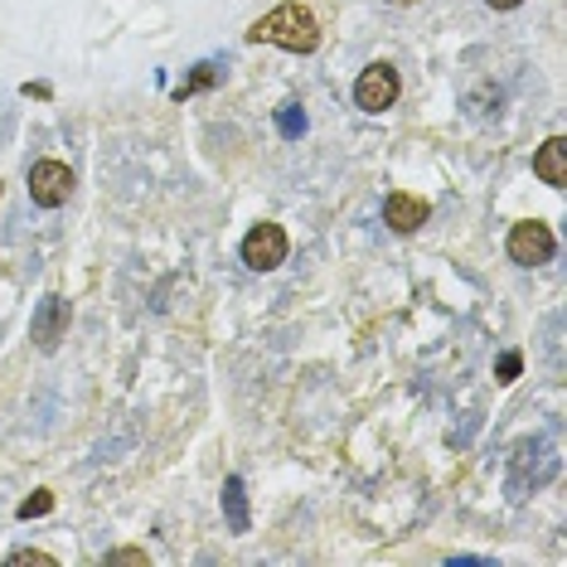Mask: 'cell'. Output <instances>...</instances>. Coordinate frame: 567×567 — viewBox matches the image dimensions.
<instances>
[{
  "mask_svg": "<svg viewBox=\"0 0 567 567\" xmlns=\"http://www.w3.org/2000/svg\"><path fill=\"white\" fill-rule=\"evenodd\" d=\"M519 364H524V359L514 354V350H509V354H499V379H505V383H509V379H519Z\"/></svg>",
  "mask_w": 567,
  "mask_h": 567,
  "instance_id": "15",
  "label": "cell"
},
{
  "mask_svg": "<svg viewBox=\"0 0 567 567\" xmlns=\"http://www.w3.org/2000/svg\"><path fill=\"white\" fill-rule=\"evenodd\" d=\"M398 93H403V83H398V69L393 63H369L364 73H359V83H354V102L364 112H389Z\"/></svg>",
  "mask_w": 567,
  "mask_h": 567,
  "instance_id": "2",
  "label": "cell"
},
{
  "mask_svg": "<svg viewBox=\"0 0 567 567\" xmlns=\"http://www.w3.org/2000/svg\"><path fill=\"white\" fill-rule=\"evenodd\" d=\"M534 175L544 179V185H553V189L567 185V141L563 136H548L544 146L534 151Z\"/></svg>",
  "mask_w": 567,
  "mask_h": 567,
  "instance_id": "8",
  "label": "cell"
},
{
  "mask_svg": "<svg viewBox=\"0 0 567 567\" xmlns=\"http://www.w3.org/2000/svg\"><path fill=\"white\" fill-rule=\"evenodd\" d=\"M509 257L519 267H544V262H553V252H558V243H553V234H548V224H538V218H528V224H514L509 228Z\"/></svg>",
  "mask_w": 567,
  "mask_h": 567,
  "instance_id": "4",
  "label": "cell"
},
{
  "mask_svg": "<svg viewBox=\"0 0 567 567\" xmlns=\"http://www.w3.org/2000/svg\"><path fill=\"white\" fill-rule=\"evenodd\" d=\"M248 40H252V44H277V49H287V54H316L320 24H316V16H311L306 6L287 0V6L267 10V16L252 24Z\"/></svg>",
  "mask_w": 567,
  "mask_h": 567,
  "instance_id": "1",
  "label": "cell"
},
{
  "mask_svg": "<svg viewBox=\"0 0 567 567\" xmlns=\"http://www.w3.org/2000/svg\"><path fill=\"white\" fill-rule=\"evenodd\" d=\"M277 126H281V136H301V132H306V112H301V107H281Z\"/></svg>",
  "mask_w": 567,
  "mask_h": 567,
  "instance_id": "12",
  "label": "cell"
},
{
  "mask_svg": "<svg viewBox=\"0 0 567 567\" xmlns=\"http://www.w3.org/2000/svg\"><path fill=\"white\" fill-rule=\"evenodd\" d=\"M49 509H54V495H49V489H34V495L20 505V519H40Z\"/></svg>",
  "mask_w": 567,
  "mask_h": 567,
  "instance_id": "10",
  "label": "cell"
},
{
  "mask_svg": "<svg viewBox=\"0 0 567 567\" xmlns=\"http://www.w3.org/2000/svg\"><path fill=\"white\" fill-rule=\"evenodd\" d=\"M54 567V558L49 553H40V548H24V553H10V567Z\"/></svg>",
  "mask_w": 567,
  "mask_h": 567,
  "instance_id": "14",
  "label": "cell"
},
{
  "mask_svg": "<svg viewBox=\"0 0 567 567\" xmlns=\"http://www.w3.org/2000/svg\"><path fill=\"white\" fill-rule=\"evenodd\" d=\"M69 320H73L69 301H63V296H44L40 311H34V320H30V340L40 344L44 354H54L59 344L69 340Z\"/></svg>",
  "mask_w": 567,
  "mask_h": 567,
  "instance_id": "6",
  "label": "cell"
},
{
  "mask_svg": "<svg viewBox=\"0 0 567 567\" xmlns=\"http://www.w3.org/2000/svg\"><path fill=\"white\" fill-rule=\"evenodd\" d=\"M224 514H228V528H234V534H248V495H243L238 475L224 481Z\"/></svg>",
  "mask_w": 567,
  "mask_h": 567,
  "instance_id": "9",
  "label": "cell"
},
{
  "mask_svg": "<svg viewBox=\"0 0 567 567\" xmlns=\"http://www.w3.org/2000/svg\"><path fill=\"white\" fill-rule=\"evenodd\" d=\"M485 6H489V10H519L524 0H485Z\"/></svg>",
  "mask_w": 567,
  "mask_h": 567,
  "instance_id": "16",
  "label": "cell"
},
{
  "mask_svg": "<svg viewBox=\"0 0 567 567\" xmlns=\"http://www.w3.org/2000/svg\"><path fill=\"white\" fill-rule=\"evenodd\" d=\"M427 218H432V204L417 199V195H403V189H393V195L383 199V224H389L393 234H417Z\"/></svg>",
  "mask_w": 567,
  "mask_h": 567,
  "instance_id": "7",
  "label": "cell"
},
{
  "mask_svg": "<svg viewBox=\"0 0 567 567\" xmlns=\"http://www.w3.org/2000/svg\"><path fill=\"white\" fill-rule=\"evenodd\" d=\"M287 228L281 224H257L248 238H243V262L252 267V272H272V267L287 262Z\"/></svg>",
  "mask_w": 567,
  "mask_h": 567,
  "instance_id": "3",
  "label": "cell"
},
{
  "mask_svg": "<svg viewBox=\"0 0 567 567\" xmlns=\"http://www.w3.org/2000/svg\"><path fill=\"white\" fill-rule=\"evenodd\" d=\"M107 563H112V567H146L151 558H146L141 548H117V553H107Z\"/></svg>",
  "mask_w": 567,
  "mask_h": 567,
  "instance_id": "13",
  "label": "cell"
},
{
  "mask_svg": "<svg viewBox=\"0 0 567 567\" xmlns=\"http://www.w3.org/2000/svg\"><path fill=\"white\" fill-rule=\"evenodd\" d=\"M214 79H218V69H214V63H199V73H195V79H189V83H179V87H175V97L199 93V87H209Z\"/></svg>",
  "mask_w": 567,
  "mask_h": 567,
  "instance_id": "11",
  "label": "cell"
},
{
  "mask_svg": "<svg viewBox=\"0 0 567 567\" xmlns=\"http://www.w3.org/2000/svg\"><path fill=\"white\" fill-rule=\"evenodd\" d=\"M73 195V171L63 161H34L30 165V199L40 209H59Z\"/></svg>",
  "mask_w": 567,
  "mask_h": 567,
  "instance_id": "5",
  "label": "cell"
}]
</instances>
